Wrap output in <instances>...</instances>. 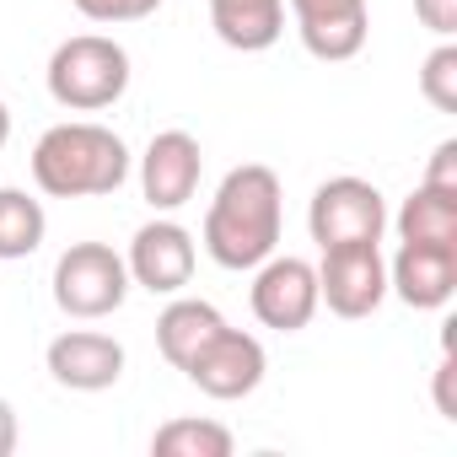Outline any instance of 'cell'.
<instances>
[{
	"instance_id": "1",
	"label": "cell",
	"mask_w": 457,
	"mask_h": 457,
	"mask_svg": "<svg viewBox=\"0 0 457 457\" xmlns=\"http://www.w3.org/2000/svg\"><path fill=\"white\" fill-rule=\"evenodd\" d=\"M280 226H286V188L280 172L264 162H243L220 178L210 210H204V253L220 270H259L280 248Z\"/></svg>"
},
{
	"instance_id": "2",
	"label": "cell",
	"mask_w": 457,
	"mask_h": 457,
	"mask_svg": "<svg viewBox=\"0 0 457 457\" xmlns=\"http://www.w3.org/2000/svg\"><path fill=\"white\" fill-rule=\"evenodd\" d=\"M129 178V145L92 119H65L33 145V183L49 199H103Z\"/></svg>"
},
{
	"instance_id": "3",
	"label": "cell",
	"mask_w": 457,
	"mask_h": 457,
	"mask_svg": "<svg viewBox=\"0 0 457 457\" xmlns=\"http://www.w3.org/2000/svg\"><path fill=\"white\" fill-rule=\"evenodd\" d=\"M129 49L119 38H103V33H76L65 38L54 54H49V97L65 108V113H103L113 108L124 92H129Z\"/></svg>"
},
{
	"instance_id": "4",
	"label": "cell",
	"mask_w": 457,
	"mask_h": 457,
	"mask_svg": "<svg viewBox=\"0 0 457 457\" xmlns=\"http://www.w3.org/2000/svg\"><path fill=\"white\" fill-rule=\"evenodd\" d=\"M49 291H54V307H60L65 318H76V323L113 318V312L129 302L124 253H113L108 243H71V248L54 259Z\"/></svg>"
},
{
	"instance_id": "5",
	"label": "cell",
	"mask_w": 457,
	"mask_h": 457,
	"mask_svg": "<svg viewBox=\"0 0 457 457\" xmlns=\"http://www.w3.org/2000/svg\"><path fill=\"white\" fill-rule=\"evenodd\" d=\"M307 232L318 248H339V243H382L387 232V199L377 183L366 178H328L312 188L307 204Z\"/></svg>"
},
{
	"instance_id": "6",
	"label": "cell",
	"mask_w": 457,
	"mask_h": 457,
	"mask_svg": "<svg viewBox=\"0 0 457 457\" xmlns=\"http://www.w3.org/2000/svg\"><path fill=\"white\" fill-rule=\"evenodd\" d=\"M318 302L334 318H371L387 302V259L382 243H339L318 259Z\"/></svg>"
},
{
	"instance_id": "7",
	"label": "cell",
	"mask_w": 457,
	"mask_h": 457,
	"mask_svg": "<svg viewBox=\"0 0 457 457\" xmlns=\"http://www.w3.org/2000/svg\"><path fill=\"white\" fill-rule=\"evenodd\" d=\"M248 302H253V318L275 334H302L312 318H318V270L296 253H270L259 270H253V286H248Z\"/></svg>"
},
{
	"instance_id": "8",
	"label": "cell",
	"mask_w": 457,
	"mask_h": 457,
	"mask_svg": "<svg viewBox=\"0 0 457 457\" xmlns=\"http://www.w3.org/2000/svg\"><path fill=\"white\" fill-rule=\"evenodd\" d=\"M194 264H199L194 232H188V226H178L172 215L145 220L140 232L129 237V253H124L129 286H140V291H151V296H178V291L194 280Z\"/></svg>"
},
{
	"instance_id": "9",
	"label": "cell",
	"mask_w": 457,
	"mask_h": 457,
	"mask_svg": "<svg viewBox=\"0 0 457 457\" xmlns=\"http://www.w3.org/2000/svg\"><path fill=\"white\" fill-rule=\"evenodd\" d=\"M264 371H270L264 345H259L253 334L232 328V323H226V328H220V334H215L188 366H183V377H188L204 398H215V403H237V398L259 393Z\"/></svg>"
},
{
	"instance_id": "10",
	"label": "cell",
	"mask_w": 457,
	"mask_h": 457,
	"mask_svg": "<svg viewBox=\"0 0 457 457\" xmlns=\"http://www.w3.org/2000/svg\"><path fill=\"white\" fill-rule=\"evenodd\" d=\"M199 178H204V151L188 129H162L140 151V194L156 215L183 210L199 194Z\"/></svg>"
},
{
	"instance_id": "11",
	"label": "cell",
	"mask_w": 457,
	"mask_h": 457,
	"mask_svg": "<svg viewBox=\"0 0 457 457\" xmlns=\"http://www.w3.org/2000/svg\"><path fill=\"white\" fill-rule=\"evenodd\" d=\"M291 17H296V38L312 60L339 65L355 60L371 38V12L366 0H286Z\"/></svg>"
},
{
	"instance_id": "12",
	"label": "cell",
	"mask_w": 457,
	"mask_h": 457,
	"mask_svg": "<svg viewBox=\"0 0 457 457\" xmlns=\"http://www.w3.org/2000/svg\"><path fill=\"white\" fill-rule=\"evenodd\" d=\"M387 296L414 312H441L457 296V243H398L387 264Z\"/></svg>"
},
{
	"instance_id": "13",
	"label": "cell",
	"mask_w": 457,
	"mask_h": 457,
	"mask_svg": "<svg viewBox=\"0 0 457 457\" xmlns=\"http://www.w3.org/2000/svg\"><path fill=\"white\" fill-rule=\"evenodd\" d=\"M44 366L71 393H108L124 377V345L103 328H65L60 339H49Z\"/></svg>"
},
{
	"instance_id": "14",
	"label": "cell",
	"mask_w": 457,
	"mask_h": 457,
	"mask_svg": "<svg viewBox=\"0 0 457 457\" xmlns=\"http://www.w3.org/2000/svg\"><path fill=\"white\" fill-rule=\"evenodd\" d=\"M210 28L226 49L264 54L286 33V0H210Z\"/></svg>"
},
{
	"instance_id": "15",
	"label": "cell",
	"mask_w": 457,
	"mask_h": 457,
	"mask_svg": "<svg viewBox=\"0 0 457 457\" xmlns=\"http://www.w3.org/2000/svg\"><path fill=\"white\" fill-rule=\"evenodd\" d=\"M226 328V318H220V307H210V302H199V296H172L167 307H162V318H156V350H162V361L167 366H188L215 334Z\"/></svg>"
},
{
	"instance_id": "16",
	"label": "cell",
	"mask_w": 457,
	"mask_h": 457,
	"mask_svg": "<svg viewBox=\"0 0 457 457\" xmlns=\"http://www.w3.org/2000/svg\"><path fill=\"white\" fill-rule=\"evenodd\" d=\"M387 220L398 226V243H457V194L420 183Z\"/></svg>"
},
{
	"instance_id": "17",
	"label": "cell",
	"mask_w": 457,
	"mask_h": 457,
	"mask_svg": "<svg viewBox=\"0 0 457 457\" xmlns=\"http://www.w3.org/2000/svg\"><path fill=\"white\" fill-rule=\"evenodd\" d=\"M49 215L28 188H0V259H33L44 248Z\"/></svg>"
},
{
	"instance_id": "18",
	"label": "cell",
	"mask_w": 457,
	"mask_h": 457,
	"mask_svg": "<svg viewBox=\"0 0 457 457\" xmlns=\"http://www.w3.org/2000/svg\"><path fill=\"white\" fill-rule=\"evenodd\" d=\"M232 430L220 420H199V414H178L167 425H156L151 452L156 457H232Z\"/></svg>"
},
{
	"instance_id": "19",
	"label": "cell",
	"mask_w": 457,
	"mask_h": 457,
	"mask_svg": "<svg viewBox=\"0 0 457 457\" xmlns=\"http://www.w3.org/2000/svg\"><path fill=\"white\" fill-rule=\"evenodd\" d=\"M420 92L436 113H457V44L441 38L420 65Z\"/></svg>"
},
{
	"instance_id": "20",
	"label": "cell",
	"mask_w": 457,
	"mask_h": 457,
	"mask_svg": "<svg viewBox=\"0 0 457 457\" xmlns=\"http://www.w3.org/2000/svg\"><path fill=\"white\" fill-rule=\"evenodd\" d=\"M71 6L87 17V22H103V28H124V22H145L162 12V0H71Z\"/></svg>"
},
{
	"instance_id": "21",
	"label": "cell",
	"mask_w": 457,
	"mask_h": 457,
	"mask_svg": "<svg viewBox=\"0 0 457 457\" xmlns=\"http://www.w3.org/2000/svg\"><path fill=\"white\" fill-rule=\"evenodd\" d=\"M420 183H430V188H441V194H457V140H441V145L430 151V167H425Z\"/></svg>"
},
{
	"instance_id": "22",
	"label": "cell",
	"mask_w": 457,
	"mask_h": 457,
	"mask_svg": "<svg viewBox=\"0 0 457 457\" xmlns=\"http://www.w3.org/2000/svg\"><path fill=\"white\" fill-rule=\"evenodd\" d=\"M414 17H420V28H430L436 38H452V33H457V0H414Z\"/></svg>"
},
{
	"instance_id": "23",
	"label": "cell",
	"mask_w": 457,
	"mask_h": 457,
	"mask_svg": "<svg viewBox=\"0 0 457 457\" xmlns=\"http://www.w3.org/2000/svg\"><path fill=\"white\" fill-rule=\"evenodd\" d=\"M452 377H457V366H452V350L441 355V366H436V409H441V420H457V403H452Z\"/></svg>"
},
{
	"instance_id": "24",
	"label": "cell",
	"mask_w": 457,
	"mask_h": 457,
	"mask_svg": "<svg viewBox=\"0 0 457 457\" xmlns=\"http://www.w3.org/2000/svg\"><path fill=\"white\" fill-rule=\"evenodd\" d=\"M17 452V409L0 398V457H12Z\"/></svg>"
},
{
	"instance_id": "25",
	"label": "cell",
	"mask_w": 457,
	"mask_h": 457,
	"mask_svg": "<svg viewBox=\"0 0 457 457\" xmlns=\"http://www.w3.org/2000/svg\"><path fill=\"white\" fill-rule=\"evenodd\" d=\"M6 140H12V108L0 103V151H6Z\"/></svg>"
}]
</instances>
